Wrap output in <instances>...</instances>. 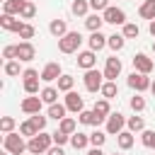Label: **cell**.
Wrapping results in <instances>:
<instances>
[{
    "instance_id": "f35d334b",
    "label": "cell",
    "mask_w": 155,
    "mask_h": 155,
    "mask_svg": "<svg viewBox=\"0 0 155 155\" xmlns=\"http://www.w3.org/2000/svg\"><path fill=\"white\" fill-rule=\"evenodd\" d=\"M131 109H133L136 114H140V111L145 109V97H140V94L136 92V94L131 97Z\"/></svg>"
},
{
    "instance_id": "5bb4252c",
    "label": "cell",
    "mask_w": 155,
    "mask_h": 155,
    "mask_svg": "<svg viewBox=\"0 0 155 155\" xmlns=\"http://www.w3.org/2000/svg\"><path fill=\"white\" fill-rule=\"evenodd\" d=\"M63 75V70H61V65L53 61V63H46L44 65V70H41V80L44 82H53V80H58Z\"/></svg>"
},
{
    "instance_id": "30bf717a",
    "label": "cell",
    "mask_w": 155,
    "mask_h": 155,
    "mask_svg": "<svg viewBox=\"0 0 155 155\" xmlns=\"http://www.w3.org/2000/svg\"><path fill=\"white\" fill-rule=\"evenodd\" d=\"M102 17H104V22H109V24H126V12L121 10V7H107L104 12H102Z\"/></svg>"
},
{
    "instance_id": "836d02e7",
    "label": "cell",
    "mask_w": 155,
    "mask_h": 155,
    "mask_svg": "<svg viewBox=\"0 0 155 155\" xmlns=\"http://www.w3.org/2000/svg\"><path fill=\"white\" fill-rule=\"evenodd\" d=\"M36 15V5L31 2V0H24V7H22V12H19V19H31Z\"/></svg>"
},
{
    "instance_id": "db71d44e",
    "label": "cell",
    "mask_w": 155,
    "mask_h": 155,
    "mask_svg": "<svg viewBox=\"0 0 155 155\" xmlns=\"http://www.w3.org/2000/svg\"><path fill=\"white\" fill-rule=\"evenodd\" d=\"M114 155H116V153H114Z\"/></svg>"
},
{
    "instance_id": "60d3db41",
    "label": "cell",
    "mask_w": 155,
    "mask_h": 155,
    "mask_svg": "<svg viewBox=\"0 0 155 155\" xmlns=\"http://www.w3.org/2000/svg\"><path fill=\"white\" fill-rule=\"evenodd\" d=\"M140 140H143V145L145 148H153L155 150V131H140Z\"/></svg>"
},
{
    "instance_id": "9a60e30c",
    "label": "cell",
    "mask_w": 155,
    "mask_h": 155,
    "mask_svg": "<svg viewBox=\"0 0 155 155\" xmlns=\"http://www.w3.org/2000/svg\"><path fill=\"white\" fill-rule=\"evenodd\" d=\"M78 65H80L82 70H92V68L97 65L94 51H80V53H78Z\"/></svg>"
},
{
    "instance_id": "681fc988",
    "label": "cell",
    "mask_w": 155,
    "mask_h": 155,
    "mask_svg": "<svg viewBox=\"0 0 155 155\" xmlns=\"http://www.w3.org/2000/svg\"><path fill=\"white\" fill-rule=\"evenodd\" d=\"M148 29H150V34H153V36H155V19H153V22H150V27H148Z\"/></svg>"
},
{
    "instance_id": "cb8c5ba5",
    "label": "cell",
    "mask_w": 155,
    "mask_h": 155,
    "mask_svg": "<svg viewBox=\"0 0 155 155\" xmlns=\"http://www.w3.org/2000/svg\"><path fill=\"white\" fill-rule=\"evenodd\" d=\"M58 92H61V90H56V87H44V90L39 92V97L44 99V104H48V107H51V104H56Z\"/></svg>"
},
{
    "instance_id": "d6986e66",
    "label": "cell",
    "mask_w": 155,
    "mask_h": 155,
    "mask_svg": "<svg viewBox=\"0 0 155 155\" xmlns=\"http://www.w3.org/2000/svg\"><path fill=\"white\" fill-rule=\"evenodd\" d=\"M48 31H51L56 39H63V36L68 34V24H65V19H51Z\"/></svg>"
},
{
    "instance_id": "816d5d0a",
    "label": "cell",
    "mask_w": 155,
    "mask_h": 155,
    "mask_svg": "<svg viewBox=\"0 0 155 155\" xmlns=\"http://www.w3.org/2000/svg\"><path fill=\"white\" fill-rule=\"evenodd\" d=\"M0 155H10V153H7V150H5V153H0Z\"/></svg>"
},
{
    "instance_id": "ba28073f",
    "label": "cell",
    "mask_w": 155,
    "mask_h": 155,
    "mask_svg": "<svg viewBox=\"0 0 155 155\" xmlns=\"http://www.w3.org/2000/svg\"><path fill=\"white\" fill-rule=\"evenodd\" d=\"M41 104H44V99H41V97L29 94V97H24V99H22V111H24V114H29V116L41 114Z\"/></svg>"
},
{
    "instance_id": "8fae6325",
    "label": "cell",
    "mask_w": 155,
    "mask_h": 155,
    "mask_svg": "<svg viewBox=\"0 0 155 155\" xmlns=\"http://www.w3.org/2000/svg\"><path fill=\"white\" fill-rule=\"evenodd\" d=\"M34 56H36V48H34L31 41H19L17 44V61L29 63V61H34Z\"/></svg>"
},
{
    "instance_id": "ffe728a7",
    "label": "cell",
    "mask_w": 155,
    "mask_h": 155,
    "mask_svg": "<svg viewBox=\"0 0 155 155\" xmlns=\"http://www.w3.org/2000/svg\"><path fill=\"white\" fill-rule=\"evenodd\" d=\"M22 7H24V0H5V2H2V15H15V17H19Z\"/></svg>"
},
{
    "instance_id": "277c9868",
    "label": "cell",
    "mask_w": 155,
    "mask_h": 155,
    "mask_svg": "<svg viewBox=\"0 0 155 155\" xmlns=\"http://www.w3.org/2000/svg\"><path fill=\"white\" fill-rule=\"evenodd\" d=\"M82 82H85V90H87V92H99L107 80H104V73H99V70L92 68V70H85Z\"/></svg>"
},
{
    "instance_id": "5b68a950",
    "label": "cell",
    "mask_w": 155,
    "mask_h": 155,
    "mask_svg": "<svg viewBox=\"0 0 155 155\" xmlns=\"http://www.w3.org/2000/svg\"><path fill=\"white\" fill-rule=\"evenodd\" d=\"M39 78H41V73H39V70H34V68H27V70L22 73L24 92H27V94H39Z\"/></svg>"
},
{
    "instance_id": "7dc6e473",
    "label": "cell",
    "mask_w": 155,
    "mask_h": 155,
    "mask_svg": "<svg viewBox=\"0 0 155 155\" xmlns=\"http://www.w3.org/2000/svg\"><path fill=\"white\" fill-rule=\"evenodd\" d=\"M46 155H65V153H63V148H61V145H51Z\"/></svg>"
},
{
    "instance_id": "ac0fdd59",
    "label": "cell",
    "mask_w": 155,
    "mask_h": 155,
    "mask_svg": "<svg viewBox=\"0 0 155 155\" xmlns=\"http://www.w3.org/2000/svg\"><path fill=\"white\" fill-rule=\"evenodd\" d=\"M78 121H80V124H85V126H99V124H102V121H107V119H102V116H97L94 111H87V109H85V111H80V114H78Z\"/></svg>"
},
{
    "instance_id": "603a6c76",
    "label": "cell",
    "mask_w": 155,
    "mask_h": 155,
    "mask_svg": "<svg viewBox=\"0 0 155 155\" xmlns=\"http://www.w3.org/2000/svg\"><path fill=\"white\" fill-rule=\"evenodd\" d=\"M138 15L143 17V19H155V0H145L140 7H138Z\"/></svg>"
},
{
    "instance_id": "8d00e7d4",
    "label": "cell",
    "mask_w": 155,
    "mask_h": 155,
    "mask_svg": "<svg viewBox=\"0 0 155 155\" xmlns=\"http://www.w3.org/2000/svg\"><path fill=\"white\" fill-rule=\"evenodd\" d=\"M17 34H19V39H24V41H29V39H34V34H36V29H34L31 24H27V22H24V24L19 27V31H17Z\"/></svg>"
},
{
    "instance_id": "f907efd6",
    "label": "cell",
    "mask_w": 155,
    "mask_h": 155,
    "mask_svg": "<svg viewBox=\"0 0 155 155\" xmlns=\"http://www.w3.org/2000/svg\"><path fill=\"white\" fill-rule=\"evenodd\" d=\"M150 92H153V94H155V80H153V85H150Z\"/></svg>"
},
{
    "instance_id": "ee69618b",
    "label": "cell",
    "mask_w": 155,
    "mask_h": 155,
    "mask_svg": "<svg viewBox=\"0 0 155 155\" xmlns=\"http://www.w3.org/2000/svg\"><path fill=\"white\" fill-rule=\"evenodd\" d=\"M51 136H53V145H65V143L70 140V136L63 133V131H56V133H51Z\"/></svg>"
},
{
    "instance_id": "bcb514c9",
    "label": "cell",
    "mask_w": 155,
    "mask_h": 155,
    "mask_svg": "<svg viewBox=\"0 0 155 155\" xmlns=\"http://www.w3.org/2000/svg\"><path fill=\"white\" fill-rule=\"evenodd\" d=\"M2 58L17 61V46H5V48H2Z\"/></svg>"
},
{
    "instance_id": "7402d4cb",
    "label": "cell",
    "mask_w": 155,
    "mask_h": 155,
    "mask_svg": "<svg viewBox=\"0 0 155 155\" xmlns=\"http://www.w3.org/2000/svg\"><path fill=\"white\" fill-rule=\"evenodd\" d=\"M92 111H94L97 116H102V119H109V114H111L109 99H97V102H94V107H92Z\"/></svg>"
},
{
    "instance_id": "f5cc1de1",
    "label": "cell",
    "mask_w": 155,
    "mask_h": 155,
    "mask_svg": "<svg viewBox=\"0 0 155 155\" xmlns=\"http://www.w3.org/2000/svg\"><path fill=\"white\" fill-rule=\"evenodd\" d=\"M153 51H155V44H153Z\"/></svg>"
},
{
    "instance_id": "44dd1931",
    "label": "cell",
    "mask_w": 155,
    "mask_h": 155,
    "mask_svg": "<svg viewBox=\"0 0 155 155\" xmlns=\"http://www.w3.org/2000/svg\"><path fill=\"white\" fill-rule=\"evenodd\" d=\"M70 145H73L75 150L87 148V145H90V133H80V131H75V133L70 136Z\"/></svg>"
},
{
    "instance_id": "f546056e",
    "label": "cell",
    "mask_w": 155,
    "mask_h": 155,
    "mask_svg": "<svg viewBox=\"0 0 155 155\" xmlns=\"http://www.w3.org/2000/svg\"><path fill=\"white\" fill-rule=\"evenodd\" d=\"M70 10H73V15L85 17V15H87V10H90V0H73Z\"/></svg>"
},
{
    "instance_id": "3957f363",
    "label": "cell",
    "mask_w": 155,
    "mask_h": 155,
    "mask_svg": "<svg viewBox=\"0 0 155 155\" xmlns=\"http://www.w3.org/2000/svg\"><path fill=\"white\" fill-rule=\"evenodd\" d=\"M80 44H82L80 31H68L63 39H58V51L61 53H75L80 48Z\"/></svg>"
},
{
    "instance_id": "8992f818",
    "label": "cell",
    "mask_w": 155,
    "mask_h": 155,
    "mask_svg": "<svg viewBox=\"0 0 155 155\" xmlns=\"http://www.w3.org/2000/svg\"><path fill=\"white\" fill-rule=\"evenodd\" d=\"M150 85H153V82H150V78H148V75H143V73H136V70H133V73L128 75V87H131V90H136L138 94H140V92H145V90H150Z\"/></svg>"
},
{
    "instance_id": "9c48e42d",
    "label": "cell",
    "mask_w": 155,
    "mask_h": 155,
    "mask_svg": "<svg viewBox=\"0 0 155 155\" xmlns=\"http://www.w3.org/2000/svg\"><path fill=\"white\" fill-rule=\"evenodd\" d=\"M124 126H126V116L124 114H109V119H107V133H111V136H119L121 131H124Z\"/></svg>"
},
{
    "instance_id": "e575fe53",
    "label": "cell",
    "mask_w": 155,
    "mask_h": 155,
    "mask_svg": "<svg viewBox=\"0 0 155 155\" xmlns=\"http://www.w3.org/2000/svg\"><path fill=\"white\" fill-rule=\"evenodd\" d=\"M15 126H17V121L12 119V116H2L0 119V131L7 136V133H15Z\"/></svg>"
},
{
    "instance_id": "52a82bcc",
    "label": "cell",
    "mask_w": 155,
    "mask_h": 155,
    "mask_svg": "<svg viewBox=\"0 0 155 155\" xmlns=\"http://www.w3.org/2000/svg\"><path fill=\"white\" fill-rule=\"evenodd\" d=\"M133 68H136V73L150 75L153 68H155V63H153V58H148L145 53H136V56H133Z\"/></svg>"
},
{
    "instance_id": "484cf974",
    "label": "cell",
    "mask_w": 155,
    "mask_h": 155,
    "mask_svg": "<svg viewBox=\"0 0 155 155\" xmlns=\"http://www.w3.org/2000/svg\"><path fill=\"white\" fill-rule=\"evenodd\" d=\"M102 24H104V17H102V15H97V12H94V15H90V17L85 19V27H87L90 31H99V29H102Z\"/></svg>"
},
{
    "instance_id": "d6a6232c",
    "label": "cell",
    "mask_w": 155,
    "mask_h": 155,
    "mask_svg": "<svg viewBox=\"0 0 155 155\" xmlns=\"http://www.w3.org/2000/svg\"><path fill=\"white\" fill-rule=\"evenodd\" d=\"M75 128H78V124H75V119H70V116H65L63 121H58V131H63V133H68V136H73Z\"/></svg>"
},
{
    "instance_id": "d4e9b609",
    "label": "cell",
    "mask_w": 155,
    "mask_h": 155,
    "mask_svg": "<svg viewBox=\"0 0 155 155\" xmlns=\"http://www.w3.org/2000/svg\"><path fill=\"white\" fill-rule=\"evenodd\" d=\"M133 140H136V138H133V133H131V131H121V133L116 136V143H119V148H121V150L133 148Z\"/></svg>"
},
{
    "instance_id": "2e32d148",
    "label": "cell",
    "mask_w": 155,
    "mask_h": 155,
    "mask_svg": "<svg viewBox=\"0 0 155 155\" xmlns=\"http://www.w3.org/2000/svg\"><path fill=\"white\" fill-rule=\"evenodd\" d=\"M22 24H24V22H22L19 17H15V15H2V17H0V27H2L5 31H19Z\"/></svg>"
},
{
    "instance_id": "d590c367",
    "label": "cell",
    "mask_w": 155,
    "mask_h": 155,
    "mask_svg": "<svg viewBox=\"0 0 155 155\" xmlns=\"http://www.w3.org/2000/svg\"><path fill=\"white\" fill-rule=\"evenodd\" d=\"M19 133H22L24 138H34V136H36L39 131H36V128H34V124H31V121L27 119L24 124H19Z\"/></svg>"
},
{
    "instance_id": "c3c4849f",
    "label": "cell",
    "mask_w": 155,
    "mask_h": 155,
    "mask_svg": "<svg viewBox=\"0 0 155 155\" xmlns=\"http://www.w3.org/2000/svg\"><path fill=\"white\" fill-rule=\"evenodd\" d=\"M87 155H104V153H102V148H92Z\"/></svg>"
},
{
    "instance_id": "74e56055",
    "label": "cell",
    "mask_w": 155,
    "mask_h": 155,
    "mask_svg": "<svg viewBox=\"0 0 155 155\" xmlns=\"http://www.w3.org/2000/svg\"><path fill=\"white\" fill-rule=\"evenodd\" d=\"M138 34H140L138 24H133V22H126V24H124V36H126V39H138Z\"/></svg>"
},
{
    "instance_id": "7a4b0ae2",
    "label": "cell",
    "mask_w": 155,
    "mask_h": 155,
    "mask_svg": "<svg viewBox=\"0 0 155 155\" xmlns=\"http://www.w3.org/2000/svg\"><path fill=\"white\" fill-rule=\"evenodd\" d=\"M2 148H5L10 155H22V153L27 150V140H24L22 133H7V136L2 138Z\"/></svg>"
},
{
    "instance_id": "1f68e13d",
    "label": "cell",
    "mask_w": 155,
    "mask_h": 155,
    "mask_svg": "<svg viewBox=\"0 0 155 155\" xmlns=\"http://www.w3.org/2000/svg\"><path fill=\"white\" fill-rule=\"evenodd\" d=\"M73 85H75V78H73V75H65V73H63V75L58 78V90H61V92H73Z\"/></svg>"
},
{
    "instance_id": "b9f144b4",
    "label": "cell",
    "mask_w": 155,
    "mask_h": 155,
    "mask_svg": "<svg viewBox=\"0 0 155 155\" xmlns=\"http://www.w3.org/2000/svg\"><path fill=\"white\" fill-rule=\"evenodd\" d=\"M46 119H48V116H41V114H34V116H29V121L34 124V128H36L39 133L46 128Z\"/></svg>"
},
{
    "instance_id": "7bdbcfd3",
    "label": "cell",
    "mask_w": 155,
    "mask_h": 155,
    "mask_svg": "<svg viewBox=\"0 0 155 155\" xmlns=\"http://www.w3.org/2000/svg\"><path fill=\"white\" fill-rule=\"evenodd\" d=\"M5 75H10V78L19 75V61H7L5 63Z\"/></svg>"
},
{
    "instance_id": "4dcf8cb0",
    "label": "cell",
    "mask_w": 155,
    "mask_h": 155,
    "mask_svg": "<svg viewBox=\"0 0 155 155\" xmlns=\"http://www.w3.org/2000/svg\"><path fill=\"white\" fill-rule=\"evenodd\" d=\"M124 44H126V36H124V34H111L109 41H107V46H109L111 51H121Z\"/></svg>"
},
{
    "instance_id": "83f0119b",
    "label": "cell",
    "mask_w": 155,
    "mask_h": 155,
    "mask_svg": "<svg viewBox=\"0 0 155 155\" xmlns=\"http://www.w3.org/2000/svg\"><path fill=\"white\" fill-rule=\"evenodd\" d=\"M126 126H128L131 133L145 131V121H143V116H128V119H126Z\"/></svg>"
},
{
    "instance_id": "4316f807",
    "label": "cell",
    "mask_w": 155,
    "mask_h": 155,
    "mask_svg": "<svg viewBox=\"0 0 155 155\" xmlns=\"http://www.w3.org/2000/svg\"><path fill=\"white\" fill-rule=\"evenodd\" d=\"M65 111H68V109H65V104H58V102H56V104H51V107H48V119L63 121V119H65Z\"/></svg>"
},
{
    "instance_id": "7c38bea8",
    "label": "cell",
    "mask_w": 155,
    "mask_h": 155,
    "mask_svg": "<svg viewBox=\"0 0 155 155\" xmlns=\"http://www.w3.org/2000/svg\"><path fill=\"white\" fill-rule=\"evenodd\" d=\"M65 109L68 111H73V114H80V111H85V102H82V97L78 94V92H65Z\"/></svg>"
},
{
    "instance_id": "6da1fadb",
    "label": "cell",
    "mask_w": 155,
    "mask_h": 155,
    "mask_svg": "<svg viewBox=\"0 0 155 155\" xmlns=\"http://www.w3.org/2000/svg\"><path fill=\"white\" fill-rule=\"evenodd\" d=\"M51 145H53V136L46 133V131H41V133H36L34 138H29L27 150H29L31 155H44V153H48Z\"/></svg>"
},
{
    "instance_id": "e0dca14e",
    "label": "cell",
    "mask_w": 155,
    "mask_h": 155,
    "mask_svg": "<svg viewBox=\"0 0 155 155\" xmlns=\"http://www.w3.org/2000/svg\"><path fill=\"white\" fill-rule=\"evenodd\" d=\"M87 41H90V51H94V53H97V51H102V48L107 46V41H109V36H104L102 31H92Z\"/></svg>"
},
{
    "instance_id": "f6af8a7d",
    "label": "cell",
    "mask_w": 155,
    "mask_h": 155,
    "mask_svg": "<svg viewBox=\"0 0 155 155\" xmlns=\"http://www.w3.org/2000/svg\"><path fill=\"white\" fill-rule=\"evenodd\" d=\"M90 7H92L94 12H104V10L109 7V0H90Z\"/></svg>"
},
{
    "instance_id": "4fadbf2b",
    "label": "cell",
    "mask_w": 155,
    "mask_h": 155,
    "mask_svg": "<svg viewBox=\"0 0 155 155\" xmlns=\"http://www.w3.org/2000/svg\"><path fill=\"white\" fill-rule=\"evenodd\" d=\"M121 75V61L116 58V56H111V58H107V65H104V80H116Z\"/></svg>"
},
{
    "instance_id": "f1b7e54d",
    "label": "cell",
    "mask_w": 155,
    "mask_h": 155,
    "mask_svg": "<svg viewBox=\"0 0 155 155\" xmlns=\"http://www.w3.org/2000/svg\"><path fill=\"white\" fill-rule=\"evenodd\" d=\"M99 92H102V97H104V99H114V97L119 94V87H116V82L107 80V82L102 85V90H99Z\"/></svg>"
},
{
    "instance_id": "ab89813d",
    "label": "cell",
    "mask_w": 155,
    "mask_h": 155,
    "mask_svg": "<svg viewBox=\"0 0 155 155\" xmlns=\"http://www.w3.org/2000/svg\"><path fill=\"white\" fill-rule=\"evenodd\" d=\"M104 140H107V136H104L102 131H92V133H90V145H92V148H102Z\"/></svg>"
}]
</instances>
